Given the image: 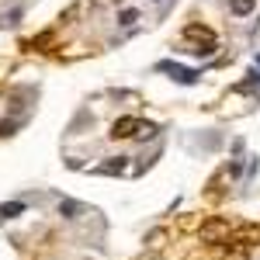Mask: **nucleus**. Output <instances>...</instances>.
Masks as SVG:
<instances>
[{
    "label": "nucleus",
    "mask_w": 260,
    "mask_h": 260,
    "mask_svg": "<svg viewBox=\"0 0 260 260\" xmlns=\"http://www.w3.org/2000/svg\"><path fill=\"white\" fill-rule=\"evenodd\" d=\"M125 170V156H118V163H104V167H98V174H121Z\"/></svg>",
    "instance_id": "0eeeda50"
},
{
    "label": "nucleus",
    "mask_w": 260,
    "mask_h": 260,
    "mask_svg": "<svg viewBox=\"0 0 260 260\" xmlns=\"http://www.w3.org/2000/svg\"><path fill=\"white\" fill-rule=\"evenodd\" d=\"M118 21L121 24H136V21H139V11H136V7H125V11L118 14Z\"/></svg>",
    "instance_id": "1a4fd4ad"
},
{
    "label": "nucleus",
    "mask_w": 260,
    "mask_h": 260,
    "mask_svg": "<svg viewBox=\"0 0 260 260\" xmlns=\"http://www.w3.org/2000/svg\"><path fill=\"white\" fill-rule=\"evenodd\" d=\"M246 240H260V229H246Z\"/></svg>",
    "instance_id": "9d476101"
},
{
    "label": "nucleus",
    "mask_w": 260,
    "mask_h": 260,
    "mask_svg": "<svg viewBox=\"0 0 260 260\" xmlns=\"http://www.w3.org/2000/svg\"><path fill=\"white\" fill-rule=\"evenodd\" d=\"M21 212H24V205H21V201H11V205H0V215H4V219H14V215H21Z\"/></svg>",
    "instance_id": "423d86ee"
},
{
    "label": "nucleus",
    "mask_w": 260,
    "mask_h": 260,
    "mask_svg": "<svg viewBox=\"0 0 260 260\" xmlns=\"http://www.w3.org/2000/svg\"><path fill=\"white\" fill-rule=\"evenodd\" d=\"M139 128H142L139 118H118L115 125H111V136H115V139H132Z\"/></svg>",
    "instance_id": "f03ea898"
},
{
    "label": "nucleus",
    "mask_w": 260,
    "mask_h": 260,
    "mask_svg": "<svg viewBox=\"0 0 260 260\" xmlns=\"http://www.w3.org/2000/svg\"><path fill=\"white\" fill-rule=\"evenodd\" d=\"M59 212L66 215V219H77V212H80V205H77V201H59Z\"/></svg>",
    "instance_id": "6e6552de"
},
{
    "label": "nucleus",
    "mask_w": 260,
    "mask_h": 260,
    "mask_svg": "<svg viewBox=\"0 0 260 260\" xmlns=\"http://www.w3.org/2000/svg\"><path fill=\"white\" fill-rule=\"evenodd\" d=\"M225 236H229V225L222 219H208L201 225V240L205 243H219V240H225Z\"/></svg>",
    "instance_id": "f257e3e1"
},
{
    "label": "nucleus",
    "mask_w": 260,
    "mask_h": 260,
    "mask_svg": "<svg viewBox=\"0 0 260 260\" xmlns=\"http://www.w3.org/2000/svg\"><path fill=\"white\" fill-rule=\"evenodd\" d=\"M222 260H250V253H246V246H243V243H229V246H225V253H222Z\"/></svg>",
    "instance_id": "20e7f679"
},
{
    "label": "nucleus",
    "mask_w": 260,
    "mask_h": 260,
    "mask_svg": "<svg viewBox=\"0 0 260 260\" xmlns=\"http://www.w3.org/2000/svg\"><path fill=\"white\" fill-rule=\"evenodd\" d=\"M184 39H191V42H205L208 49H215V35H212V28H205V24H187Z\"/></svg>",
    "instance_id": "7ed1b4c3"
},
{
    "label": "nucleus",
    "mask_w": 260,
    "mask_h": 260,
    "mask_svg": "<svg viewBox=\"0 0 260 260\" xmlns=\"http://www.w3.org/2000/svg\"><path fill=\"white\" fill-rule=\"evenodd\" d=\"M229 11H233L236 18H243V14L253 11V0H229Z\"/></svg>",
    "instance_id": "39448f33"
}]
</instances>
